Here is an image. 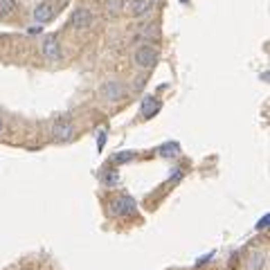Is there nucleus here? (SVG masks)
Returning a JSON list of instances; mask_svg holds the SVG:
<instances>
[{
  "label": "nucleus",
  "mask_w": 270,
  "mask_h": 270,
  "mask_svg": "<svg viewBox=\"0 0 270 270\" xmlns=\"http://www.w3.org/2000/svg\"><path fill=\"white\" fill-rule=\"evenodd\" d=\"M133 61H135V65H140V68H144V70H149V68H153L158 63V52H155L153 48H149V45H142V48L135 50Z\"/></svg>",
  "instance_id": "obj_1"
},
{
  "label": "nucleus",
  "mask_w": 270,
  "mask_h": 270,
  "mask_svg": "<svg viewBox=\"0 0 270 270\" xmlns=\"http://www.w3.org/2000/svg\"><path fill=\"white\" fill-rule=\"evenodd\" d=\"M135 210H138V202L131 196H120L110 202V212L115 216H131V214H135Z\"/></svg>",
  "instance_id": "obj_2"
},
{
  "label": "nucleus",
  "mask_w": 270,
  "mask_h": 270,
  "mask_svg": "<svg viewBox=\"0 0 270 270\" xmlns=\"http://www.w3.org/2000/svg\"><path fill=\"white\" fill-rule=\"evenodd\" d=\"M93 25V14H90L88 7H77L70 16V27L75 30H88Z\"/></svg>",
  "instance_id": "obj_3"
},
{
  "label": "nucleus",
  "mask_w": 270,
  "mask_h": 270,
  "mask_svg": "<svg viewBox=\"0 0 270 270\" xmlns=\"http://www.w3.org/2000/svg\"><path fill=\"white\" fill-rule=\"evenodd\" d=\"M41 52H43L45 59L59 61L61 59V41H59V36H45V41L41 45Z\"/></svg>",
  "instance_id": "obj_4"
},
{
  "label": "nucleus",
  "mask_w": 270,
  "mask_h": 270,
  "mask_svg": "<svg viewBox=\"0 0 270 270\" xmlns=\"http://www.w3.org/2000/svg\"><path fill=\"white\" fill-rule=\"evenodd\" d=\"M56 16V5L52 0H43V3H38L36 7H34V18L38 22H50Z\"/></svg>",
  "instance_id": "obj_5"
},
{
  "label": "nucleus",
  "mask_w": 270,
  "mask_h": 270,
  "mask_svg": "<svg viewBox=\"0 0 270 270\" xmlns=\"http://www.w3.org/2000/svg\"><path fill=\"white\" fill-rule=\"evenodd\" d=\"M99 93L106 101H117V99L124 97V86L120 81H115V79H110V81H106L104 86H101Z\"/></svg>",
  "instance_id": "obj_6"
},
{
  "label": "nucleus",
  "mask_w": 270,
  "mask_h": 270,
  "mask_svg": "<svg viewBox=\"0 0 270 270\" xmlns=\"http://www.w3.org/2000/svg\"><path fill=\"white\" fill-rule=\"evenodd\" d=\"M52 135H54L56 142H68V140H72V135H75V126H72L70 122L61 120V122H56V124H54Z\"/></svg>",
  "instance_id": "obj_7"
},
{
  "label": "nucleus",
  "mask_w": 270,
  "mask_h": 270,
  "mask_svg": "<svg viewBox=\"0 0 270 270\" xmlns=\"http://www.w3.org/2000/svg\"><path fill=\"white\" fill-rule=\"evenodd\" d=\"M124 9H126L131 16H135V18H140V16L149 14L151 0H131V3H128V7H124Z\"/></svg>",
  "instance_id": "obj_8"
},
{
  "label": "nucleus",
  "mask_w": 270,
  "mask_h": 270,
  "mask_svg": "<svg viewBox=\"0 0 270 270\" xmlns=\"http://www.w3.org/2000/svg\"><path fill=\"white\" fill-rule=\"evenodd\" d=\"M248 268L250 270H266L268 268V257H266V252H261V250H255L250 255V259H248Z\"/></svg>",
  "instance_id": "obj_9"
},
{
  "label": "nucleus",
  "mask_w": 270,
  "mask_h": 270,
  "mask_svg": "<svg viewBox=\"0 0 270 270\" xmlns=\"http://www.w3.org/2000/svg\"><path fill=\"white\" fill-rule=\"evenodd\" d=\"M158 110H160V101H158L155 97H144L142 99V108H140V115L142 117H153Z\"/></svg>",
  "instance_id": "obj_10"
},
{
  "label": "nucleus",
  "mask_w": 270,
  "mask_h": 270,
  "mask_svg": "<svg viewBox=\"0 0 270 270\" xmlns=\"http://www.w3.org/2000/svg\"><path fill=\"white\" fill-rule=\"evenodd\" d=\"M158 153H160L162 158H176L180 153V146L176 142H167V144H162L160 149H158Z\"/></svg>",
  "instance_id": "obj_11"
},
{
  "label": "nucleus",
  "mask_w": 270,
  "mask_h": 270,
  "mask_svg": "<svg viewBox=\"0 0 270 270\" xmlns=\"http://www.w3.org/2000/svg\"><path fill=\"white\" fill-rule=\"evenodd\" d=\"M124 7H126V3L124 0H106V11H108L110 16H120Z\"/></svg>",
  "instance_id": "obj_12"
},
{
  "label": "nucleus",
  "mask_w": 270,
  "mask_h": 270,
  "mask_svg": "<svg viewBox=\"0 0 270 270\" xmlns=\"http://www.w3.org/2000/svg\"><path fill=\"white\" fill-rule=\"evenodd\" d=\"M101 180H104L108 187H115V185L120 183V173H117V171H110V169H104V171H101Z\"/></svg>",
  "instance_id": "obj_13"
},
{
  "label": "nucleus",
  "mask_w": 270,
  "mask_h": 270,
  "mask_svg": "<svg viewBox=\"0 0 270 270\" xmlns=\"http://www.w3.org/2000/svg\"><path fill=\"white\" fill-rule=\"evenodd\" d=\"M16 7H18V5H16V0H0V18L14 14Z\"/></svg>",
  "instance_id": "obj_14"
},
{
  "label": "nucleus",
  "mask_w": 270,
  "mask_h": 270,
  "mask_svg": "<svg viewBox=\"0 0 270 270\" xmlns=\"http://www.w3.org/2000/svg\"><path fill=\"white\" fill-rule=\"evenodd\" d=\"M133 158H135L133 151H122V153L112 155V162H115V165H126V162H131Z\"/></svg>",
  "instance_id": "obj_15"
},
{
  "label": "nucleus",
  "mask_w": 270,
  "mask_h": 270,
  "mask_svg": "<svg viewBox=\"0 0 270 270\" xmlns=\"http://www.w3.org/2000/svg\"><path fill=\"white\" fill-rule=\"evenodd\" d=\"M142 36H146V38H153V36H158V25H144Z\"/></svg>",
  "instance_id": "obj_16"
},
{
  "label": "nucleus",
  "mask_w": 270,
  "mask_h": 270,
  "mask_svg": "<svg viewBox=\"0 0 270 270\" xmlns=\"http://www.w3.org/2000/svg\"><path fill=\"white\" fill-rule=\"evenodd\" d=\"M104 144H106V131H99L97 133V149L101 151L104 149Z\"/></svg>",
  "instance_id": "obj_17"
},
{
  "label": "nucleus",
  "mask_w": 270,
  "mask_h": 270,
  "mask_svg": "<svg viewBox=\"0 0 270 270\" xmlns=\"http://www.w3.org/2000/svg\"><path fill=\"white\" fill-rule=\"evenodd\" d=\"M268 221H270V216L266 214V216H263V221H259V225H257V228H259V230H261V228H268Z\"/></svg>",
  "instance_id": "obj_18"
},
{
  "label": "nucleus",
  "mask_w": 270,
  "mask_h": 270,
  "mask_svg": "<svg viewBox=\"0 0 270 270\" xmlns=\"http://www.w3.org/2000/svg\"><path fill=\"white\" fill-rule=\"evenodd\" d=\"M3 126H5V124H3V117H0V131H3Z\"/></svg>",
  "instance_id": "obj_19"
}]
</instances>
